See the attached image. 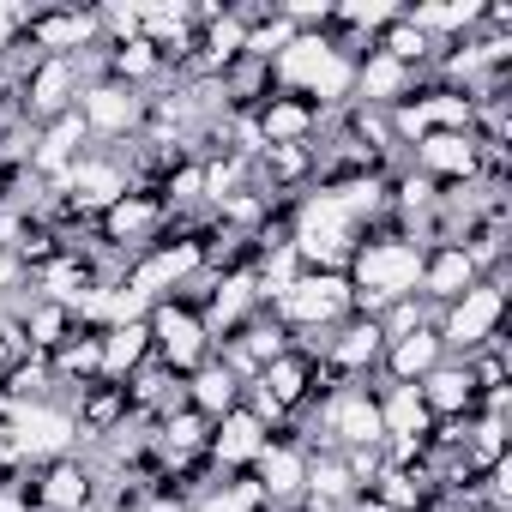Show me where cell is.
<instances>
[{
  "mask_svg": "<svg viewBox=\"0 0 512 512\" xmlns=\"http://www.w3.org/2000/svg\"><path fill=\"white\" fill-rule=\"evenodd\" d=\"M25 43H31L37 55H67V61H79V55L103 49L97 7H73V0H49V7H31V19H25Z\"/></svg>",
  "mask_w": 512,
  "mask_h": 512,
  "instance_id": "12",
  "label": "cell"
},
{
  "mask_svg": "<svg viewBox=\"0 0 512 512\" xmlns=\"http://www.w3.org/2000/svg\"><path fill=\"white\" fill-rule=\"evenodd\" d=\"M0 422H7V434H13V452H19L25 464L73 458V452L85 446V434H79V422H73V410H67L61 398H37V404H7V410H0Z\"/></svg>",
  "mask_w": 512,
  "mask_h": 512,
  "instance_id": "7",
  "label": "cell"
},
{
  "mask_svg": "<svg viewBox=\"0 0 512 512\" xmlns=\"http://www.w3.org/2000/svg\"><path fill=\"white\" fill-rule=\"evenodd\" d=\"M31 500L37 512H97V470L85 452L73 458H49L31 470Z\"/></svg>",
  "mask_w": 512,
  "mask_h": 512,
  "instance_id": "17",
  "label": "cell"
},
{
  "mask_svg": "<svg viewBox=\"0 0 512 512\" xmlns=\"http://www.w3.org/2000/svg\"><path fill=\"white\" fill-rule=\"evenodd\" d=\"M308 494L338 500V506H350L362 494L356 476H350V464H344V452H308Z\"/></svg>",
  "mask_w": 512,
  "mask_h": 512,
  "instance_id": "31",
  "label": "cell"
},
{
  "mask_svg": "<svg viewBox=\"0 0 512 512\" xmlns=\"http://www.w3.org/2000/svg\"><path fill=\"white\" fill-rule=\"evenodd\" d=\"M103 338V380H133L145 362H151V332H145V320H127V326H109V332H97Z\"/></svg>",
  "mask_w": 512,
  "mask_h": 512,
  "instance_id": "30",
  "label": "cell"
},
{
  "mask_svg": "<svg viewBox=\"0 0 512 512\" xmlns=\"http://www.w3.org/2000/svg\"><path fill=\"white\" fill-rule=\"evenodd\" d=\"M374 398H380V434H386V440H416V446H422V440L434 434V416H428V404H422L416 386L380 380ZM386 440H380V446H386Z\"/></svg>",
  "mask_w": 512,
  "mask_h": 512,
  "instance_id": "28",
  "label": "cell"
},
{
  "mask_svg": "<svg viewBox=\"0 0 512 512\" xmlns=\"http://www.w3.org/2000/svg\"><path fill=\"white\" fill-rule=\"evenodd\" d=\"M320 368L332 386H374L380 380V362H386V332L374 314H350L344 326H332L320 338Z\"/></svg>",
  "mask_w": 512,
  "mask_h": 512,
  "instance_id": "8",
  "label": "cell"
},
{
  "mask_svg": "<svg viewBox=\"0 0 512 512\" xmlns=\"http://www.w3.org/2000/svg\"><path fill=\"white\" fill-rule=\"evenodd\" d=\"M266 440H272V428L241 404V410H229V416H217V422H211L205 464H211L217 476H247V470H253V458L266 452Z\"/></svg>",
  "mask_w": 512,
  "mask_h": 512,
  "instance_id": "19",
  "label": "cell"
},
{
  "mask_svg": "<svg viewBox=\"0 0 512 512\" xmlns=\"http://www.w3.org/2000/svg\"><path fill=\"white\" fill-rule=\"evenodd\" d=\"M91 145V133H85V121H79V109L73 115H55V121H43L37 127V145H31V175H43V181H61L73 163H79V151Z\"/></svg>",
  "mask_w": 512,
  "mask_h": 512,
  "instance_id": "24",
  "label": "cell"
},
{
  "mask_svg": "<svg viewBox=\"0 0 512 512\" xmlns=\"http://www.w3.org/2000/svg\"><path fill=\"white\" fill-rule=\"evenodd\" d=\"M145 109H151V97L127 91L121 79H91L79 91V121H85L91 145H133L145 133Z\"/></svg>",
  "mask_w": 512,
  "mask_h": 512,
  "instance_id": "10",
  "label": "cell"
},
{
  "mask_svg": "<svg viewBox=\"0 0 512 512\" xmlns=\"http://www.w3.org/2000/svg\"><path fill=\"white\" fill-rule=\"evenodd\" d=\"M440 362H446V344H440V332H434V326H416V332H398V338H386L380 380H392V386H422V380H428Z\"/></svg>",
  "mask_w": 512,
  "mask_h": 512,
  "instance_id": "23",
  "label": "cell"
},
{
  "mask_svg": "<svg viewBox=\"0 0 512 512\" xmlns=\"http://www.w3.org/2000/svg\"><path fill=\"white\" fill-rule=\"evenodd\" d=\"M470 284H482L470 247H422V284H416V296H422L434 314H440L446 302H458Z\"/></svg>",
  "mask_w": 512,
  "mask_h": 512,
  "instance_id": "21",
  "label": "cell"
},
{
  "mask_svg": "<svg viewBox=\"0 0 512 512\" xmlns=\"http://www.w3.org/2000/svg\"><path fill=\"white\" fill-rule=\"evenodd\" d=\"M422 404H428V416L434 422H458V416H476V380H470V362L464 356H446L422 386Z\"/></svg>",
  "mask_w": 512,
  "mask_h": 512,
  "instance_id": "25",
  "label": "cell"
},
{
  "mask_svg": "<svg viewBox=\"0 0 512 512\" xmlns=\"http://www.w3.org/2000/svg\"><path fill=\"white\" fill-rule=\"evenodd\" d=\"M145 332H151V362H163L169 374H193L199 362H211V332H205V320H199V308H187V302H151V314H145Z\"/></svg>",
  "mask_w": 512,
  "mask_h": 512,
  "instance_id": "9",
  "label": "cell"
},
{
  "mask_svg": "<svg viewBox=\"0 0 512 512\" xmlns=\"http://www.w3.org/2000/svg\"><path fill=\"white\" fill-rule=\"evenodd\" d=\"M247 386H253V392H266V398L284 410V422L308 416V410L332 392V380H326V368H320V356H314V350H284L272 368H260Z\"/></svg>",
  "mask_w": 512,
  "mask_h": 512,
  "instance_id": "11",
  "label": "cell"
},
{
  "mask_svg": "<svg viewBox=\"0 0 512 512\" xmlns=\"http://www.w3.org/2000/svg\"><path fill=\"white\" fill-rule=\"evenodd\" d=\"M416 85H422V73H410V67H398L392 55L368 49V55L356 61V85H350V103H356V109H398V103H404Z\"/></svg>",
  "mask_w": 512,
  "mask_h": 512,
  "instance_id": "22",
  "label": "cell"
},
{
  "mask_svg": "<svg viewBox=\"0 0 512 512\" xmlns=\"http://www.w3.org/2000/svg\"><path fill=\"white\" fill-rule=\"evenodd\" d=\"M284 350H296V338L272 320V314H253L247 326H235L229 338H217V362L229 368V374H241V380H253V374H260V368H272Z\"/></svg>",
  "mask_w": 512,
  "mask_h": 512,
  "instance_id": "20",
  "label": "cell"
},
{
  "mask_svg": "<svg viewBox=\"0 0 512 512\" xmlns=\"http://www.w3.org/2000/svg\"><path fill=\"white\" fill-rule=\"evenodd\" d=\"M344 278H350V296H356V314H386L392 302H410L416 296V284H422V241H410L392 217L350 253V266H344Z\"/></svg>",
  "mask_w": 512,
  "mask_h": 512,
  "instance_id": "1",
  "label": "cell"
},
{
  "mask_svg": "<svg viewBox=\"0 0 512 512\" xmlns=\"http://www.w3.org/2000/svg\"><path fill=\"white\" fill-rule=\"evenodd\" d=\"M79 91H85V73H79V61H67V55H43L31 73H25V85H19V109H25V121H55V115H73L79 109Z\"/></svg>",
  "mask_w": 512,
  "mask_h": 512,
  "instance_id": "16",
  "label": "cell"
},
{
  "mask_svg": "<svg viewBox=\"0 0 512 512\" xmlns=\"http://www.w3.org/2000/svg\"><path fill=\"white\" fill-rule=\"evenodd\" d=\"M199 272H205V241H199V235L169 229L163 241H151L145 253H133V266H127V290H133V296H145V302H169V296H181Z\"/></svg>",
  "mask_w": 512,
  "mask_h": 512,
  "instance_id": "6",
  "label": "cell"
},
{
  "mask_svg": "<svg viewBox=\"0 0 512 512\" xmlns=\"http://www.w3.org/2000/svg\"><path fill=\"white\" fill-rule=\"evenodd\" d=\"M404 163L416 175H428L434 187H470V181H482V145H476V133H422L404 151Z\"/></svg>",
  "mask_w": 512,
  "mask_h": 512,
  "instance_id": "14",
  "label": "cell"
},
{
  "mask_svg": "<svg viewBox=\"0 0 512 512\" xmlns=\"http://www.w3.org/2000/svg\"><path fill=\"white\" fill-rule=\"evenodd\" d=\"M326 127V109L296 97V91H272L260 109H253V133H260V151H290V145H314Z\"/></svg>",
  "mask_w": 512,
  "mask_h": 512,
  "instance_id": "18",
  "label": "cell"
},
{
  "mask_svg": "<svg viewBox=\"0 0 512 512\" xmlns=\"http://www.w3.org/2000/svg\"><path fill=\"white\" fill-rule=\"evenodd\" d=\"M127 386V410L139 416V422H163L169 410H187V380L181 374H169L163 362H145L133 380H121Z\"/></svg>",
  "mask_w": 512,
  "mask_h": 512,
  "instance_id": "27",
  "label": "cell"
},
{
  "mask_svg": "<svg viewBox=\"0 0 512 512\" xmlns=\"http://www.w3.org/2000/svg\"><path fill=\"white\" fill-rule=\"evenodd\" d=\"M506 320H512V278H482L434 314V332H440L446 356H476L506 338Z\"/></svg>",
  "mask_w": 512,
  "mask_h": 512,
  "instance_id": "4",
  "label": "cell"
},
{
  "mask_svg": "<svg viewBox=\"0 0 512 512\" xmlns=\"http://www.w3.org/2000/svg\"><path fill=\"white\" fill-rule=\"evenodd\" d=\"M266 314L296 338V350H320V338L356 314V296H350V278H344V272H308V266H302L296 284H290Z\"/></svg>",
  "mask_w": 512,
  "mask_h": 512,
  "instance_id": "3",
  "label": "cell"
},
{
  "mask_svg": "<svg viewBox=\"0 0 512 512\" xmlns=\"http://www.w3.org/2000/svg\"><path fill=\"white\" fill-rule=\"evenodd\" d=\"M55 193L67 199L73 217H103L121 193H133V163H127V145H85L79 163L55 181Z\"/></svg>",
  "mask_w": 512,
  "mask_h": 512,
  "instance_id": "5",
  "label": "cell"
},
{
  "mask_svg": "<svg viewBox=\"0 0 512 512\" xmlns=\"http://www.w3.org/2000/svg\"><path fill=\"white\" fill-rule=\"evenodd\" d=\"M272 79H278V91H296L320 109H344L350 85H356V61L338 49L332 31H314V37H290V49L272 61Z\"/></svg>",
  "mask_w": 512,
  "mask_h": 512,
  "instance_id": "2",
  "label": "cell"
},
{
  "mask_svg": "<svg viewBox=\"0 0 512 512\" xmlns=\"http://www.w3.org/2000/svg\"><path fill=\"white\" fill-rule=\"evenodd\" d=\"M133 512H193V500H187L181 488H169V482H151V488H145V500H139Z\"/></svg>",
  "mask_w": 512,
  "mask_h": 512,
  "instance_id": "32",
  "label": "cell"
},
{
  "mask_svg": "<svg viewBox=\"0 0 512 512\" xmlns=\"http://www.w3.org/2000/svg\"><path fill=\"white\" fill-rule=\"evenodd\" d=\"M49 374L61 392H79V386H97L103 380V338L91 326H73L55 350H49Z\"/></svg>",
  "mask_w": 512,
  "mask_h": 512,
  "instance_id": "26",
  "label": "cell"
},
{
  "mask_svg": "<svg viewBox=\"0 0 512 512\" xmlns=\"http://www.w3.org/2000/svg\"><path fill=\"white\" fill-rule=\"evenodd\" d=\"M247 476H253V488L266 494V506H296L308 494V446L296 440V422L266 440V452L253 458Z\"/></svg>",
  "mask_w": 512,
  "mask_h": 512,
  "instance_id": "15",
  "label": "cell"
},
{
  "mask_svg": "<svg viewBox=\"0 0 512 512\" xmlns=\"http://www.w3.org/2000/svg\"><path fill=\"white\" fill-rule=\"evenodd\" d=\"M241 392H247V380H241V374H229L217 356H211V362H199V368L187 374V410H199L205 422H217V416L241 410Z\"/></svg>",
  "mask_w": 512,
  "mask_h": 512,
  "instance_id": "29",
  "label": "cell"
},
{
  "mask_svg": "<svg viewBox=\"0 0 512 512\" xmlns=\"http://www.w3.org/2000/svg\"><path fill=\"white\" fill-rule=\"evenodd\" d=\"M169 235V205L151 193V187H133V193H121L103 217H97V241H109L115 253H145L151 241H163Z\"/></svg>",
  "mask_w": 512,
  "mask_h": 512,
  "instance_id": "13",
  "label": "cell"
}]
</instances>
